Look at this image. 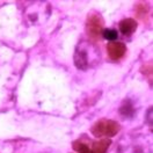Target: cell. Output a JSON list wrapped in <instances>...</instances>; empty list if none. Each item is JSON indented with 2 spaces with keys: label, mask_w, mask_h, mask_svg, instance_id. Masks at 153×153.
I'll list each match as a JSON object with an SVG mask.
<instances>
[{
  "label": "cell",
  "mask_w": 153,
  "mask_h": 153,
  "mask_svg": "<svg viewBox=\"0 0 153 153\" xmlns=\"http://www.w3.org/2000/svg\"><path fill=\"white\" fill-rule=\"evenodd\" d=\"M99 57L100 55L97 48L93 47L89 42L81 41L74 52V65L79 70H87L94 64L96 59H99Z\"/></svg>",
  "instance_id": "6da1fadb"
},
{
  "label": "cell",
  "mask_w": 153,
  "mask_h": 153,
  "mask_svg": "<svg viewBox=\"0 0 153 153\" xmlns=\"http://www.w3.org/2000/svg\"><path fill=\"white\" fill-rule=\"evenodd\" d=\"M121 126L113 120H100L92 126V134L95 137H113L118 134Z\"/></svg>",
  "instance_id": "7a4b0ae2"
},
{
  "label": "cell",
  "mask_w": 153,
  "mask_h": 153,
  "mask_svg": "<svg viewBox=\"0 0 153 153\" xmlns=\"http://www.w3.org/2000/svg\"><path fill=\"white\" fill-rule=\"evenodd\" d=\"M86 29L88 36L93 39H97L101 36V33L103 30V19L100 14L93 13L88 16L86 22Z\"/></svg>",
  "instance_id": "3957f363"
},
{
  "label": "cell",
  "mask_w": 153,
  "mask_h": 153,
  "mask_svg": "<svg viewBox=\"0 0 153 153\" xmlns=\"http://www.w3.org/2000/svg\"><path fill=\"white\" fill-rule=\"evenodd\" d=\"M126 47L122 42H109L108 44V55L111 59H120L125 55Z\"/></svg>",
  "instance_id": "277c9868"
},
{
  "label": "cell",
  "mask_w": 153,
  "mask_h": 153,
  "mask_svg": "<svg viewBox=\"0 0 153 153\" xmlns=\"http://www.w3.org/2000/svg\"><path fill=\"white\" fill-rule=\"evenodd\" d=\"M137 22L134 21V19H124L121 21L120 23V30L123 35H131L134 34L137 29Z\"/></svg>",
  "instance_id": "5b68a950"
},
{
  "label": "cell",
  "mask_w": 153,
  "mask_h": 153,
  "mask_svg": "<svg viewBox=\"0 0 153 153\" xmlns=\"http://www.w3.org/2000/svg\"><path fill=\"white\" fill-rule=\"evenodd\" d=\"M110 139H101L99 142H95L93 144V153H105L110 145Z\"/></svg>",
  "instance_id": "8992f818"
},
{
  "label": "cell",
  "mask_w": 153,
  "mask_h": 153,
  "mask_svg": "<svg viewBox=\"0 0 153 153\" xmlns=\"http://www.w3.org/2000/svg\"><path fill=\"white\" fill-rule=\"evenodd\" d=\"M121 111V115L122 116H125V117H132L134 113V105L131 103V101L129 100H125L124 102L122 103V107L120 109Z\"/></svg>",
  "instance_id": "52a82bcc"
},
{
  "label": "cell",
  "mask_w": 153,
  "mask_h": 153,
  "mask_svg": "<svg viewBox=\"0 0 153 153\" xmlns=\"http://www.w3.org/2000/svg\"><path fill=\"white\" fill-rule=\"evenodd\" d=\"M102 37L108 39L109 42H115L117 39V31L115 29L111 28H103L102 33H101Z\"/></svg>",
  "instance_id": "ba28073f"
},
{
  "label": "cell",
  "mask_w": 153,
  "mask_h": 153,
  "mask_svg": "<svg viewBox=\"0 0 153 153\" xmlns=\"http://www.w3.org/2000/svg\"><path fill=\"white\" fill-rule=\"evenodd\" d=\"M73 149H74L78 153H93V151H92L87 145L80 143L79 140L73 142Z\"/></svg>",
  "instance_id": "9c48e42d"
}]
</instances>
